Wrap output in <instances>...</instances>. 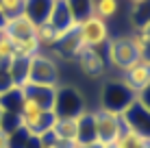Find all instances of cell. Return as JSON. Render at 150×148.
Here are the masks:
<instances>
[{"instance_id": "obj_1", "label": "cell", "mask_w": 150, "mask_h": 148, "mask_svg": "<svg viewBox=\"0 0 150 148\" xmlns=\"http://www.w3.org/2000/svg\"><path fill=\"white\" fill-rule=\"evenodd\" d=\"M135 100H137V91L122 76L107 79L100 87V109H107L111 113L122 115Z\"/></svg>"}, {"instance_id": "obj_2", "label": "cell", "mask_w": 150, "mask_h": 148, "mask_svg": "<svg viewBox=\"0 0 150 148\" xmlns=\"http://www.w3.org/2000/svg\"><path fill=\"white\" fill-rule=\"evenodd\" d=\"M28 85H44V87H59L61 85L59 63L50 52H37L30 57Z\"/></svg>"}, {"instance_id": "obj_3", "label": "cell", "mask_w": 150, "mask_h": 148, "mask_svg": "<svg viewBox=\"0 0 150 148\" xmlns=\"http://www.w3.org/2000/svg\"><path fill=\"white\" fill-rule=\"evenodd\" d=\"M102 55H105L107 65L113 68V70H117V72H124L126 68H131L133 63H137V61L142 59V57L137 55V50L133 48L128 35L111 37L109 42L102 46Z\"/></svg>"}, {"instance_id": "obj_4", "label": "cell", "mask_w": 150, "mask_h": 148, "mask_svg": "<svg viewBox=\"0 0 150 148\" xmlns=\"http://www.w3.org/2000/svg\"><path fill=\"white\" fill-rule=\"evenodd\" d=\"M89 109L85 103V96L74 85H59L54 94V107L52 113L57 118H79Z\"/></svg>"}, {"instance_id": "obj_5", "label": "cell", "mask_w": 150, "mask_h": 148, "mask_svg": "<svg viewBox=\"0 0 150 148\" xmlns=\"http://www.w3.org/2000/svg\"><path fill=\"white\" fill-rule=\"evenodd\" d=\"M76 30H79L81 44L85 48H100L111 39V30H109V22L96 18V15H89L83 22L76 24Z\"/></svg>"}, {"instance_id": "obj_6", "label": "cell", "mask_w": 150, "mask_h": 148, "mask_svg": "<svg viewBox=\"0 0 150 148\" xmlns=\"http://www.w3.org/2000/svg\"><path fill=\"white\" fill-rule=\"evenodd\" d=\"M94 122H96V140L98 144H113L122 135V120L117 113H111L107 109H94Z\"/></svg>"}, {"instance_id": "obj_7", "label": "cell", "mask_w": 150, "mask_h": 148, "mask_svg": "<svg viewBox=\"0 0 150 148\" xmlns=\"http://www.w3.org/2000/svg\"><path fill=\"white\" fill-rule=\"evenodd\" d=\"M120 120H122V129H128L133 133H137L139 137H144L146 142H150V111L139 100H135L124 111Z\"/></svg>"}, {"instance_id": "obj_8", "label": "cell", "mask_w": 150, "mask_h": 148, "mask_svg": "<svg viewBox=\"0 0 150 148\" xmlns=\"http://www.w3.org/2000/svg\"><path fill=\"white\" fill-rule=\"evenodd\" d=\"M76 65L81 68V72L89 79H102L107 72V61H105V55H102L100 48H85L83 46L81 52L76 55Z\"/></svg>"}, {"instance_id": "obj_9", "label": "cell", "mask_w": 150, "mask_h": 148, "mask_svg": "<svg viewBox=\"0 0 150 148\" xmlns=\"http://www.w3.org/2000/svg\"><path fill=\"white\" fill-rule=\"evenodd\" d=\"M83 44H81V37H79V30L70 28L68 33H63V37L57 42V46L52 48V57L54 59H61V61H76V55L81 52Z\"/></svg>"}, {"instance_id": "obj_10", "label": "cell", "mask_w": 150, "mask_h": 148, "mask_svg": "<svg viewBox=\"0 0 150 148\" xmlns=\"http://www.w3.org/2000/svg\"><path fill=\"white\" fill-rule=\"evenodd\" d=\"M120 76L139 94L142 89H146L150 85V63L144 61V59H139L137 63H133L131 68H126L124 72H120Z\"/></svg>"}, {"instance_id": "obj_11", "label": "cell", "mask_w": 150, "mask_h": 148, "mask_svg": "<svg viewBox=\"0 0 150 148\" xmlns=\"http://www.w3.org/2000/svg\"><path fill=\"white\" fill-rule=\"evenodd\" d=\"M48 24L54 30H61V33H65V30L76 26L65 0H54L52 2V9H50V15H48Z\"/></svg>"}, {"instance_id": "obj_12", "label": "cell", "mask_w": 150, "mask_h": 148, "mask_svg": "<svg viewBox=\"0 0 150 148\" xmlns=\"http://www.w3.org/2000/svg\"><path fill=\"white\" fill-rule=\"evenodd\" d=\"M35 28H37V24L26 13H20L15 18H9L4 33L11 39H26V37H35Z\"/></svg>"}, {"instance_id": "obj_13", "label": "cell", "mask_w": 150, "mask_h": 148, "mask_svg": "<svg viewBox=\"0 0 150 148\" xmlns=\"http://www.w3.org/2000/svg\"><path fill=\"white\" fill-rule=\"evenodd\" d=\"M22 89H24V94H26L30 100H35V103H37L44 111H52L57 87H44V85H26V87H22Z\"/></svg>"}, {"instance_id": "obj_14", "label": "cell", "mask_w": 150, "mask_h": 148, "mask_svg": "<svg viewBox=\"0 0 150 148\" xmlns=\"http://www.w3.org/2000/svg\"><path fill=\"white\" fill-rule=\"evenodd\" d=\"M52 137L79 144V118H57L52 124Z\"/></svg>"}, {"instance_id": "obj_15", "label": "cell", "mask_w": 150, "mask_h": 148, "mask_svg": "<svg viewBox=\"0 0 150 148\" xmlns=\"http://www.w3.org/2000/svg\"><path fill=\"white\" fill-rule=\"evenodd\" d=\"M65 33H68V30H65ZM61 37H63V33H61V30H54L48 22L37 24V28H35V39H37L41 52H52V48L57 46V42H59Z\"/></svg>"}, {"instance_id": "obj_16", "label": "cell", "mask_w": 150, "mask_h": 148, "mask_svg": "<svg viewBox=\"0 0 150 148\" xmlns=\"http://www.w3.org/2000/svg\"><path fill=\"white\" fill-rule=\"evenodd\" d=\"M52 2L54 0H24V13L35 24H44V22H48Z\"/></svg>"}, {"instance_id": "obj_17", "label": "cell", "mask_w": 150, "mask_h": 148, "mask_svg": "<svg viewBox=\"0 0 150 148\" xmlns=\"http://www.w3.org/2000/svg\"><path fill=\"white\" fill-rule=\"evenodd\" d=\"M28 61L26 57H13L9 61V74L13 79L15 87H26L28 85Z\"/></svg>"}, {"instance_id": "obj_18", "label": "cell", "mask_w": 150, "mask_h": 148, "mask_svg": "<svg viewBox=\"0 0 150 148\" xmlns=\"http://www.w3.org/2000/svg\"><path fill=\"white\" fill-rule=\"evenodd\" d=\"M96 140V122L91 109H87L83 115H79V144H94Z\"/></svg>"}, {"instance_id": "obj_19", "label": "cell", "mask_w": 150, "mask_h": 148, "mask_svg": "<svg viewBox=\"0 0 150 148\" xmlns=\"http://www.w3.org/2000/svg\"><path fill=\"white\" fill-rule=\"evenodd\" d=\"M22 98H24L22 87H11V89L2 91V94H0V109L7 111V113H20V109H22Z\"/></svg>"}, {"instance_id": "obj_20", "label": "cell", "mask_w": 150, "mask_h": 148, "mask_svg": "<svg viewBox=\"0 0 150 148\" xmlns=\"http://www.w3.org/2000/svg\"><path fill=\"white\" fill-rule=\"evenodd\" d=\"M65 2H68V9L74 18V24L94 15V0H65Z\"/></svg>"}, {"instance_id": "obj_21", "label": "cell", "mask_w": 150, "mask_h": 148, "mask_svg": "<svg viewBox=\"0 0 150 148\" xmlns=\"http://www.w3.org/2000/svg\"><path fill=\"white\" fill-rule=\"evenodd\" d=\"M120 13V0H94V15L105 22L113 20Z\"/></svg>"}, {"instance_id": "obj_22", "label": "cell", "mask_w": 150, "mask_h": 148, "mask_svg": "<svg viewBox=\"0 0 150 148\" xmlns=\"http://www.w3.org/2000/svg\"><path fill=\"white\" fill-rule=\"evenodd\" d=\"M115 144H117V148H146L148 142L144 137H139L137 133H133V131L122 129V135L117 137Z\"/></svg>"}, {"instance_id": "obj_23", "label": "cell", "mask_w": 150, "mask_h": 148, "mask_svg": "<svg viewBox=\"0 0 150 148\" xmlns=\"http://www.w3.org/2000/svg\"><path fill=\"white\" fill-rule=\"evenodd\" d=\"M22 129V120H20V113H7L2 111V118H0V131H4L7 135H13L15 131Z\"/></svg>"}, {"instance_id": "obj_24", "label": "cell", "mask_w": 150, "mask_h": 148, "mask_svg": "<svg viewBox=\"0 0 150 148\" xmlns=\"http://www.w3.org/2000/svg\"><path fill=\"white\" fill-rule=\"evenodd\" d=\"M146 22H150V0L133 7V26H135V30H139Z\"/></svg>"}, {"instance_id": "obj_25", "label": "cell", "mask_w": 150, "mask_h": 148, "mask_svg": "<svg viewBox=\"0 0 150 148\" xmlns=\"http://www.w3.org/2000/svg\"><path fill=\"white\" fill-rule=\"evenodd\" d=\"M0 11L7 18H15L24 13V0H0Z\"/></svg>"}, {"instance_id": "obj_26", "label": "cell", "mask_w": 150, "mask_h": 148, "mask_svg": "<svg viewBox=\"0 0 150 148\" xmlns=\"http://www.w3.org/2000/svg\"><path fill=\"white\" fill-rule=\"evenodd\" d=\"M9 61H0V94L7 91V89H11V87H15L11 74H9Z\"/></svg>"}, {"instance_id": "obj_27", "label": "cell", "mask_w": 150, "mask_h": 148, "mask_svg": "<svg viewBox=\"0 0 150 148\" xmlns=\"http://www.w3.org/2000/svg\"><path fill=\"white\" fill-rule=\"evenodd\" d=\"M128 39H131L133 48L137 50V55H139V57H144V52H146V46H148V39L144 37L139 30H133V33L128 35Z\"/></svg>"}, {"instance_id": "obj_28", "label": "cell", "mask_w": 150, "mask_h": 148, "mask_svg": "<svg viewBox=\"0 0 150 148\" xmlns=\"http://www.w3.org/2000/svg\"><path fill=\"white\" fill-rule=\"evenodd\" d=\"M37 148H59V146H57V140L52 137V133H46L37 137Z\"/></svg>"}, {"instance_id": "obj_29", "label": "cell", "mask_w": 150, "mask_h": 148, "mask_svg": "<svg viewBox=\"0 0 150 148\" xmlns=\"http://www.w3.org/2000/svg\"><path fill=\"white\" fill-rule=\"evenodd\" d=\"M137 100H139V103H142L144 107H146L148 111H150V85H148L146 89H142V91L137 94Z\"/></svg>"}, {"instance_id": "obj_30", "label": "cell", "mask_w": 150, "mask_h": 148, "mask_svg": "<svg viewBox=\"0 0 150 148\" xmlns=\"http://www.w3.org/2000/svg\"><path fill=\"white\" fill-rule=\"evenodd\" d=\"M0 148H11V137L4 131H0Z\"/></svg>"}, {"instance_id": "obj_31", "label": "cell", "mask_w": 150, "mask_h": 148, "mask_svg": "<svg viewBox=\"0 0 150 148\" xmlns=\"http://www.w3.org/2000/svg\"><path fill=\"white\" fill-rule=\"evenodd\" d=\"M139 33H142V35H144V37H146V39H148V42H150V22H146V24H144V26H142V28H139Z\"/></svg>"}, {"instance_id": "obj_32", "label": "cell", "mask_w": 150, "mask_h": 148, "mask_svg": "<svg viewBox=\"0 0 150 148\" xmlns=\"http://www.w3.org/2000/svg\"><path fill=\"white\" fill-rule=\"evenodd\" d=\"M7 22H9V18H7V15H4L2 11H0V33L7 28Z\"/></svg>"}, {"instance_id": "obj_33", "label": "cell", "mask_w": 150, "mask_h": 148, "mask_svg": "<svg viewBox=\"0 0 150 148\" xmlns=\"http://www.w3.org/2000/svg\"><path fill=\"white\" fill-rule=\"evenodd\" d=\"M76 148H102V144H98V142H94V144H79Z\"/></svg>"}, {"instance_id": "obj_34", "label": "cell", "mask_w": 150, "mask_h": 148, "mask_svg": "<svg viewBox=\"0 0 150 148\" xmlns=\"http://www.w3.org/2000/svg\"><path fill=\"white\" fill-rule=\"evenodd\" d=\"M142 59L150 63V42H148V46H146V52H144V57H142Z\"/></svg>"}, {"instance_id": "obj_35", "label": "cell", "mask_w": 150, "mask_h": 148, "mask_svg": "<svg viewBox=\"0 0 150 148\" xmlns=\"http://www.w3.org/2000/svg\"><path fill=\"white\" fill-rule=\"evenodd\" d=\"M128 4H133V7H137V4H142V2H146V0H126Z\"/></svg>"}, {"instance_id": "obj_36", "label": "cell", "mask_w": 150, "mask_h": 148, "mask_svg": "<svg viewBox=\"0 0 150 148\" xmlns=\"http://www.w3.org/2000/svg\"><path fill=\"white\" fill-rule=\"evenodd\" d=\"M102 148H117V144L113 142V144H102Z\"/></svg>"}, {"instance_id": "obj_37", "label": "cell", "mask_w": 150, "mask_h": 148, "mask_svg": "<svg viewBox=\"0 0 150 148\" xmlns=\"http://www.w3.org/2000/svg\"><path fill=\"white\" fill-rule=\"evenodd\" d=\"M146 148H150V142H148V144H146Z\"/></svg>"}, {"instance_id": "obj_38", "label": "cell", "mask_w": 150, "mask_h": 148, "mask_svg": "<svg viewBox=\"0 0 150 148\" xmlns=\"http://www.w3.org/2000/svg\"><path fill=\"white\" fill-rule=\"evenodd\" d=\"M0 118H2V109H0Z\"/></svg>"}]
</instances>
